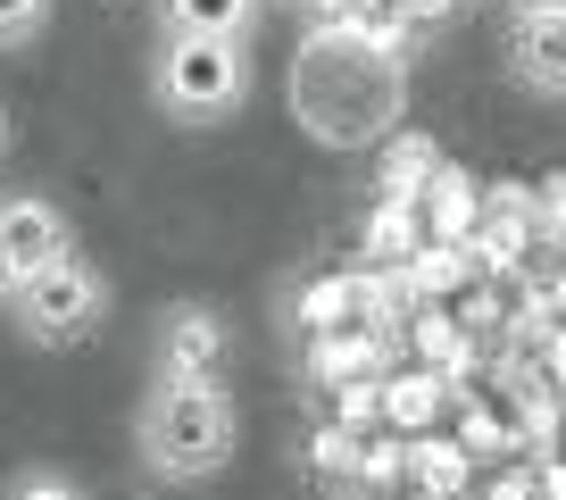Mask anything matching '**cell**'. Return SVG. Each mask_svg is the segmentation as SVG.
<instances>
[{
  "mask_svg": "<svg viewBox=\"0 0 566 500\" xmlns=\"http://www.w3.org/2000/svg\"><path fill=\"white\" fill-rule=\"evenodd\" d=\"M226 375V317L209 301L159 309V342H150V384H209Z\"/></svg>",
  "mask_w": 566,
  "mask_h": 500,
  "instance_id": "cell-5",
  "label": "cell"
},
{
  "mask_svg": "<svg viewBox=\"0 0 566 500\" xmlns=\"http://www.w3.org/2000/svg\"><path fill=\"white\" fill-rule=\"evenodd\" d=\"M408 75H400V42L384 34L375 18H334L301 42V67H292V108L317 143L350 150L375 143L400 125Z\"/></svg>",
  "mask_w": 566,
  "mask_h": 500,
  "instance_id": "cell-1",
  "label": "cell"
},
{
  "mask_svg": "<svg viewBox=\"0 0 566 500\" xmlns=\"http://www.w3.org/2000/svg\"><path fill=\"white\" fill-rule=\"evenodd\" d=\"M417 217H424V233H433V242H467V233L483 226V192L459 176V167H433V176H424V192H417Z\"/></svg>",
  "mask_w": 566,
  "mask_h": 500,
  "instance_id": "cell-9",
  "label": "cell"
},
{
  "mask_svg": "<svg viewBox=\"0 0 566 500\" xmlns=\"http://www.w3.org/2000/svg\"><path fill=\"white\" fill-rule=\"evenodd\" d=\"M0 242H9L18 275L34 284L42 268L75 259V217L59 209V200H42V192H0Z\"/></svg>",
  "mask_w": 566,
  "mask_h": 500,
  "instance_id": "cell-6",
  "label": "cell"
},
{
  "mask_svg": "<svg viewBox=\"0 0 566 500\" xmlns=\"http://www.w3.org/2000/svg\"><path fill=\"white\" fill-rule=\"evenodd\" d=\"M250 42H209V34H159V59H150V101L176 125H226L250 108Z\"/></svg>",
  "mask_w": 566,
  "mask_h": 500,
  "instance_id": "cell-3",
  "label": "cell"
},
{
  "mask_svg": "<svg viewBox=\"0 0 566 500\" xmlns=\"http://www.w3.org/2000/svg\"><path fill=\"white\" fill-rule=\"evenodd\" d=\"M9 143H18V134H9V108H0V167H9Z\"/></svg>",
  "mask_w": 566,
  "mask_h": 500,
  "instance_id": "cell-16",
  "label": "cell"
},
{
  "mask_svg": "<svg viewBox=\"0 0 566 500\" xmlns=\"http://www.w3.org/2000/svg\"><path fill=\"white\" fill-rule=\"evenodd\" d=\"M9 317H18V334L34 342V351H75V342L101 334V317H108V275L75 250V259L42 268L34 284L18 292V309H9Z\"/></svg>",
  "mask_w": 566,
  "mask_h": 500,
  "instance_id": "cell-4",
  "label": "cell"
},
{
  "mask_svg": "<svg viewBox=\"0 0 566 500\" xmlns=\"http://www.w3.org/2000/svg\"><path fill=\"white\" fill-rule=\"evenodd\" d=\"M51 9L59 0H0V51H34L51 34Z\"/></svg>",
  "mask_w": 566,
  "mask_h": 500,
  "instance_id": "cell-10",
  "label": "cell"
},
{
  "mask_svg": "<svg viewBox=\"0 0 566 500\" xmlns=\"http://www.w3.org/2000/svg\"><path fill=\"white\" fill-rule=\"evenodd\" d=\"M233 442H242V417H233L226 375H209V384H150V400L134 417V450L159 483H209L233 459Z\"/></svg>",
  "mask_w": 566,
  "mask_h": 500,
  "instance_id": "cell-2",
  "label": "cell"
},
{
  "mask_svg": "<svg viewBox=\"0 0 566 500\" xmlns=\"http://www.w3.org/2000/svg\"><path fill=\"white\" fill-rule=\"evenodd\" d=\"M0 500H92L67 467H18V476L0 483Z\"/></svg>",
  "mask_w": 566,
  "mask_h": 500,
  "instance_id": "cell-11",
  "label": "cell"
},
{
  "mask_svg": "<svg viewBox=\"0 0 566 500\" xmlns=\"http://www.w3.org/2000/svg\"><path fill=\"white\" fill-rule=\"evenodd\" d=\"M266 0H159V34H209V42H250Z\"/></svg>",
  "mask_w": 566,
  "mask_h": 500,
  "instance_id": "cell-8",
  "label": "cell"
},
{
  "mask_svg": "<svg viewBox=\"0 0 566 500\" xmlns=\"http://www.w3.org/2000/svg\"><path fill=\"white\" fill-rule=\"evenodd\" d=\"M18 292H25V275H18V259H9V242H0V309H18Z\"/></svg>",
  "mask_w": 566,
  "mask_h": 500,
  "instance_id": "cell-14",
  "label": "cell"
},
{
  "mask_svg": "<svg viewBox=\"0 0 566 500\" xmlns=\"http://www.w3.org/2000/svg\"><path fill=\"white\" fill-rule=\"evenodd\" d=\"M509 18H566V0H509Z\"/></svg>",
  "mask_w": 566,
  "mask_h": 500,
  "instance_id": "cell-15",
  "label": "cell"
},
{
  "mask_svg": "<svg viewBox=\"0 0 566 500\" xmlns=\"http://www.w3.org/2000/svg\"><path fill=\"white\" fill-rule=\"evenodd\" d=\"M542 226L566 242V176H549V184H542Z\"/></svg>",
  "mask_w": 566,
  "mask_h": 500,
  "instance_id": "cell-13",
  "label": "cell"
},
{
  "mask_svg": "<svg viewBox=\"0 0 566 500\" xmlns=\"http://www.w3.org/2000/svg\"><path fill=\"white\" fill-rule=\"evenodd\" d=\"M134 500H167V492H134Z\"/></svg>",
  "mask_w": 566,
  "mask_h": 500,
  "instance_id": "cell-17",
  "label": "cell"
},
{
  "mask_svg": "<svg viewBox=\"0 0 566 500\" xmlns=\"http://www.w3.org/2000/svg\"><path fill=\"white\" fill-rule=\"evenodd\" d=\"M391 417L400 426H424V417H442V375H408V384H391Z\"/></svg>",
  "mask_w": 566,
  "mask_h": 500,
  "instance_id": "cell-12",
  "label": "cell"
},
{
  "mask_svg": "<svg viewBox=\"0 0 566 500\" xmlns=\"http://www.w3.org/2000/svg\"><path fill=\"white\" fill-rule=\"evenodd\" d=\"M509 75L533 101H566V18H509Z\"/></svg>",
  "mask_w": 566,
  "mask_h": 500,
  "instance_id": "cell-7",
  "label": "cell"
}]
</instances>
